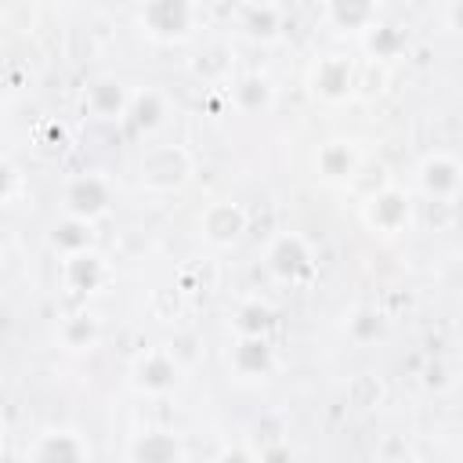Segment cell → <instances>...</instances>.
<instances>
[{
  "label": "cell",
  "instance_id": "1",
  "mask_svg": "<svg viewBox=\"0 0 463 463\" xmlns=\"http://www.w3.org/2000/svg\"><path fill=\"white\" fill-rule=\"evenodd\" d=\"M141 184L148 192H174L188 181L192 174V156L181 148V145H159V148H148L141 156Z\"/></svg>",
  "mask_w": 463,
  "mask_h": 463
},
{
  "label": "cell",
  "instance_id": "2",
  "mask_svg": "<svg viewBox=\"0 0 463 463\" xmlns=\"http://www.w3.org/2000/svg\"><path fill=\"white\" fill-rule=\"evenodd\" d=\"M268 268L275 279L289 282V286H300L315 275V257H311V246L297 235V232H282L268 242V253H264Z\"/></svg>",
  "mask_w": 463,
  "mask_h": 463
},
{
  "label": "cell",
  "instance_id": "3",
  "mask_svg": "<svg viewBox=\"0 0 463 463\" xmlns=\"http://www.w3.org/2000/svg\"><path fill=\"white\" fill-rule=\"evenodd\" d=\"M112 203V188L101 174H76L65 181L61 188V206H65V217H76V221H94L109 210Z\"/></svg>",
  "mask_w": 463,
  "mask_h": 463
},
{
  "label": "cell",
  "instance_id": "4",
  "mask_svg": "<svg viewBox=\"0 0 463 463\" xmlns=\"http://www.w3.org/2000/svg\"><path fill=\"white\" fill-rule=\"evenodd\" d=\"M362 217L373 232H383V235H394L409 224V195L394 184H383L376 192L365 195L362 203Z\"/></svg>",
  "mask_w": 463,
  "mask_h": 463
},
{
  "label": "cell",
  "instance_id": "5",
  "mask_svg": "<svg viewBox=\"0 0 463 463\" xmlns=\"http://www.w3.org/2000/svg\"><path fill=\"white\" fill-rule=\"evenodd\" d=\"M177 373H181V362L166 351V347H152V351H141L130 365V380L137 391H148V394H163L177 383Z\"/></svg>",
  "mask_w": 463,
  "mask_h": 463
},
{
  "label": "cell",
  "instance_id": "6",
  "mask_svg": "<svg viewBox=\"0 0 463 463\" xmlns=\"http://www.w3.org/2000/svg\"><path fill=\"white\" fill-rule=\"evenodd\" d=\"M90 449L76 430H43L29 449L25 463H87Z\"/></svg>",
  "mask_w": 463,
  "mask_h": 463
},
{
  "label": "cell",
  "instance_id": "7",
  "mask_svg": "<svg viewBox=\"0 0 463 463\" xmlns=\"http://www.w3.org/2000/svg\"><path fill=\"white\" fill-rule=\"evenodd\" d=\"M199 232L213 246H232L246 232V210L239 203H210L199 217Z\"/></svg>",
  "mask_w": 463,
  "mask_h": 463
},
{
  "label": "cell",
  "instance_id": "8",
  "mask_svg": "<svg viewBox=\"0 0 463 463\" xmlns=\"http://www.w3.org/2000/svg\"><path fill=\"white\" fill-rule=\"evenodd\" d=\"M354 87H358L354 65L347 58H340V54H329L311 69V90L318 98H326V101H340V98L354 94Z\"/></svg>",
  "mask_w": 463,
  "mask_h": 463
},
{
  "label": "cell",
  "instance_id": "9",
  "mask_svg": "<svg viewBox=\"0 0 463 463\" xmlns=\"http://www.w3.org/2000/svg\"><path fill=\"white\" fill-rule=\"evenodd\" d=\"M228 365L242 380H260L275 365V358H271V347L264 336H239L235 347L228 351Z\"/></svg>",
  "mask_w": 463,
  "mask_h": 463
},
{
  "label": "cell",
  "instance_id": "10",
  "mask_svg": "<svg viewBox=\"0 0 463 463\" xmlns=\"http://www.w3.org/2000/svg\"><path fill=\"white\" fill-rule=\"evenodd\" d=\"M141 22L148 25L152 36H159V40H177V36H188L192 7H184V4H152L148 11H141Z\"/></svg>",
  "mask_w": 463,
  "mask_h": 463
},
{
  "label": "cell",
  "instance_id": "11",
  "mask_svg": "<svg viewBox=\"0 0 463 463\" xmlns=\"http://www.w3.org/2000/svg\"><path fill=\"white\" fill-rule=\"evenodd\" d=\"M420 184L427 195L434 199H452L456 188H459V163L452 156H430L423 166H420Z\"/></svg>",
  "mask_w": 463,
  "mask_h": 463
},
{
  "label": "cell",
  "instance_id": "12",
  "mask_svg": "<svg viewBox=\"0 0 463 463\" xmlns=\"http://www.w3.org/2000/svg\"><path fill=\"white\" fill-rule=\"evenodd\" d=\"M358 166H362V159H358L354 145H347V141H326L318 148V174L326 181H333V184L336 181H351L358 174Z\"/></svg>",
  "mask_w": 463,
  "mask_h": 463
},
{
  "label": "cell",
  "instance_id": "13",
  "mask_svg": "<svg viewBox=\"0 0 463 463\" xmlns=\"http://www.w3.org/2000/svg\"><path fill=\"white\" fill-rule=\"evenodd\" d=\"M134 463H181V441L166 430H148L130 445Z\"/></svg>",
  "mask_w": 463,
  "mask_h": 463
},
{
  "label": "cell",
  "instance_id": "14",
  "mask_svg": "<svg viewBox=\"0 0 463 463\" xmlns=\"http://www.w3.org/2000/svg\"><path fill=\"white\" fill-rule=\"evenodd\" d=\"M65 279L72 289H94L101 279H105V260L94 253V250H80L72 257H65Z\"/></svg>",
  "mask_w": 463,
  "mask_h": 463
},
{
  "label": "cell",
  "instance_id": "15",
  "mask_svg": "<svg viewBox=\"0 0 463 463\" xmlns=\"http://www.w3.org/2000/svg\"><path fill=\"white\" fill-rule=\"evenodd\" d=\"M127 101H130V94H127L119 83H112V80L94 83L90 94H87L90 112L101 116V119H119V116H127Z\"/></svg>",
  "mask_w": 463,
  "mask_h": 463
},
{
  "label": "cell",
  "instance_id": "16",
  "mask_svg": "<svg viewBox=\"0 0 463 463\" xmlns=\"http://www.w3.org/2000/svg\"><path fill=\"white\" fill-rule=\"evenodd\" d=\"M58 340L69 347V351H87L94 340H98V322L90 315H69L61 326H58Z\"/></svg>",
  "mask_w": 463,
  "mask_h": 463
},
{
  "label": "cell",
  "instance_id": "17",
  "mask_svg": "<svg viewBox=\"0 0 463 463\" xmlns=\"http://www.w3.org/2000/svg\"><path fill=\"white\" fill-rule=\"evenodd\" d=\"M271 322H275V311L268 304H260V300H250V304H242L235 311V333L239 336H264Z\"/></svg>",
  "mask_w": 463,
  "mask_h": 463
},
{
  "label": "cell",
  "instance_id": "18",
  "mask_svg": "<svg viewBox=\"0 0 463 463\" xmlns=\"http://www.w3.org/2000/svg\"><path fill=\"white\" fill-rule=\"evenodd\" d=\"M232 94H235V105L246 109V112H257V109L271 105V87H268L264 76H242Z\"/></svg>",
  "mask_w": 463,
  "mask_h": 463
},
{
  "label": "cell",
  "instance_id": "19",
  "mask_svg": "<svg viewBox=\"0 0 463 463\" xmlns=\"http://www.w3.org/2000/svg\"><path fill=\"white\" fill-rule=\"evenodd\" d=\"M127 116H130L137 127L152 130V127H159V123H163V98H159L156 90L134 94V98L127 101Z\"/></svg>",
  "mask_w": 463,
  "mask_h": 463
},
{
  "label": "cell",
  "instance_id": "20",
  "mask_svg": "<svg viewBox=\"0 0 463 463\" xmlns=\"http://www.w3.org/2000/svg\"><path fill=\"white\" fill-rule=\"evenodd\" d=\"M54 246H61L65 257L87 250L90 246V224L87 221H76V217H65V224L54 228Z\"/></svg>",
  "mask_w": 463,
  "mask_h": 463
},
{
  "label": "cell",
  "instance_id": "21",
  "mask_svg": "<svg viewBox=\"0 0 463 463\" xmlns=\"http://www.w3.org/2000/svg\"><path fill=\"white\" fill-rule=\"evenodd\" d=\"M351 333H354L358 340H369L373 333H380V315H376V311H358V315H351Z\"/></svg>",
  "mask_w": 463,
  "mask_h": 463
},
{
  "label": "cell",
  "instance_id": "22",
  "mask_svg": "<svg viewBox=\"0 0 463 463\" xmlns=\"http://www.w3.org/2000/svg\"><path fill=\"white\" fill-rule=\"evenodd\" d=\"M253 456H257V463H293V452H289V445H282V441L264 445V449L253 452Z\"/></svg>",
  "mask_w": 463,
  "mask_h": 463
},
{
  "label": "cell",
  "instance_id": "23",
  "mask_svg": "<svg viewBox=\"0 0 463 463\" xmlns=\"http://www.w3.org/2000/svg\"><path fill=\"white\" fill-rule=\"evenodd\" d=\"M14 188H18V170L7 159H0V203H7L14 195Z\"/></svg>",
  "mask_w": 463,
  "mask_h": 463
},
{
  "label": "cell",
  "instance_id": "24",
  "mask_svg": "<svg viewBox=\"0 0 463 463\" xmlns=\"http://www.w3.org/2000/svg\"><path fill=\"white\" fill-rule=\"evenodd\" d=\"M217 463H257V456H253L250 449L235 445V449H224V452L217 456Z\"/></svg>",
  "mask_w": 463,
  "mask_h": 463
},
{
  "label": "cell",
  "instance_id": "25",
  "mask_svg": "<svg viewBox=\"0 0 463 463\" xmlns=\"http://www.w3.org/2000/svg\"><path fill=\"white\" fill-rule=\"evenodd\" d=\"M387 463H412V459H387Z\"/></svg>",
  "mask_w": 463,
  "mask_h": 463
}]
</instances>
